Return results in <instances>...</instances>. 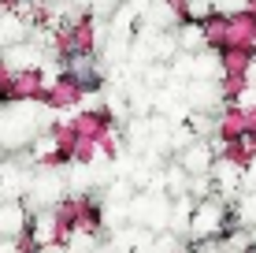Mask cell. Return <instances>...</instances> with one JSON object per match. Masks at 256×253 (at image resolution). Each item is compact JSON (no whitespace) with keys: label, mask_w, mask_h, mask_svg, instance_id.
Wrapping results in <instances>:
<instances>
[{"label":"cell","mask_w":256,"mask_h":253,"mask_svg":"<svg viewBox=\"0 0 256 253\" xmlns=\"http://www.w3.org/2000/svg\"><path fill=\"white\" fill-rule=\"evenodd\" d=\"M26 227V220H22V212L15 205H0V242L8 238V234H15V231H22Z\"/></svg>","instance_id":"obj_9"},{"label":"cell","mask_w":256,"mask_h":253,"mask_svg":"<svg viewBox=\"0 0 256 253\" xmlns=\"http://www.w3.org/2000/svg\"><path fill=\"white\" fill-rule=\"evenodd\" d=\"M64 75L74 78L82 86V93H93L104 86V64L96 60V52H74V56L64 60Z\"/></svg>","instance_id":"obj_1"},{"label":"cell","mask_w":256,"mask_h":253,"mask_svg":"<svg viewBox=\"0 0 256 253\" xmlns=\"http://www.w3.org/2000/svg\"><path fill=\"white\" fill-rule=\"evenodd\" d=\"M86 93H82V86L74 82V78H67V75H60V78H52V82L45 86V101L48 108H56V112H64V108H74L78 101H82Z\"/></svg>","instance_id":"obj_5"},{"label":"cell","mask_w":256,"mask_h":253,"mask_svg":"<svg viewBox=\"0 0 256 253\" xmlns=\"http://www.w3.org/2000/svg\"><path fill=\"white\" fill-rule=\"evenodd\" d=\"M174 164H178L190 179H200V175H208L212 164H216V149H212L204 138H193V142H186L174 153Z\"/></svg>","instance_id":"obj_3"},{"label":"cell","mask_w":256,"mask_h":253,"mask_svg":"<svg viewBox=\"0 0 256 253\" xmlns=\"http://www.w3.org/2000/svg\"><path fill=\"white\" fill-rule=\"evenodd\" d=\"M60 190H64V182H60V175H38L34 179V186H30V197H34V205L38 208H52L60 201Z\"/></svg>","instance_id":"obj_7"},{"label":"cell","mask_w":256,"mask_h":253,"mask_svg":"<svg viewBox=\"0 0 256 253\" xmlns=\"http://www.w3.org/2000/svg\"><path fill=\"white\" fill-rule=\"evenodd\" d=\"M223 156L234 164V168H242V171L256 168V138L252 134H242V138H234V142H226L223 145Z\"/></svg>","instance_id":"obj_6"},{"label":"cell","mask_w":256,"mask_h":253,"mask_svg":"<svg viewBox=\"0 0 256 253\" xmlns=\"http://www.w3.org/2000/svg\"><path fill=\"white\" fill-rule=\"evenodd\" d=\"M252 60H256V52H245V49H223V52H219V71H223V75H245V78H249Z\"/></svg>","instance_id":"obj_8"},{"label":"cell","mask_w":256,"mask_h":253,"mask_svg":"<svg viewBox=\"0 0 256 253\" xmlns=\"http://www.w3.org/2000/svg\"><path fill=\"white\" fill-rule=\"evenodd\" d=\"M226 49L256 52V8H238L226 15Z\"/></svg>","instance_id":"obj_2"},{"label":"cell","mask_w":256,"mask_h":253,"mask_svg":"<svg viewBox=\"0 0 256 253\" xmlns=\"http://www.w3.org/2000/svg\"><path fill=\"white\" fill-rule=\"evenodd\" d=\"M0 4H22V0H0Z\"/></svg>","instance_id":"obj_10"},{"label":"cell","mask_w":256,"mask_h":253,"mask_svg":"<svg viewBox=\"0 0 256 253\" xmlns=\"http://www.w3.org/2000/svg\"><path fill=\"white\" fill-rule=\"evenodd\" d=\"M70 127H74V134L82 138V142H100V138L112 134L116 119H112L108 108H90V112H82V116L70 119Z\"/></svg>","instance_id":"obj_4"}]
</instances>
